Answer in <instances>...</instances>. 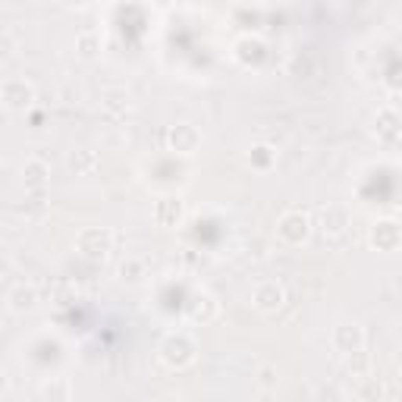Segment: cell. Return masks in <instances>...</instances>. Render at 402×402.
<instances>
[{"label": "cell", "mask_w": 402, "mask_h": 402, "mask_svg": "<svg viewBox=\"0 0 402 402\" xmlns=\"http://www.w3.org/2000/svg\"><path fill=\"white\" fill-rule=\"evenodd\" d=\"M365 346V330L358 327V324H336L333 327V349L343 352V355H358Z\"/></svg>", "instance_id": "cell-1"}, {"label": "cell", "mask_w": 402, "mask_h": 402, "mask_svg": "<svg viewBox=\"0 0 402 402\" xmlns=\"http://www.w3.org/2000/svg\"><path fill=\"white\" fill-rule=\"evenodd\" d=\"M35 101V88H32L25 79H10L3 82V104L10 110H25V107Z\"/></svg>", "instance_id": "cell-2"}, {"label": "cell", "mask_w": 402, "mask_h": 402, "mask_svg": "<svg viewBox=\"0 0 402 402\" xmlns=\"http://www.w3.org/2000/svg\"><path fill=\"white\" fill-rule=\"evenodd\" d=\"M75 246H79L82 255H88V258H104V255L110 252V233L107 230H85V233H79Z\"/></svg>", "instance_id": "cell-3"}, {"label": "cell", "mask_w": 402, "mask_h": 402, "mask_svg": "<svg viewBox=\"0 0 402 402\" xmlns=\"http://www.w3.org/2000/svg\"><path fill=\"white\" fill-rule=\"evenodd\" d=\"M276 233H280L289 246H298V242L308 236V217L292 211V214H286L283 220H280V230H276Z\"/></svg>", "instance_id": "cell-4"}, {"label": "cell", "mask_w": 402, "mask_h": 402, "mask_svg": "<svg viewBox=\"0 0 402 402\" xmlns=\"http://www.w3.org/2000/svg\"><path fill=\"white\" fill-rule=\"evenodd\" d=\"M164 362L167 365H176V368L189 365V362H192V346H189L182 336H170L164 343Z\"/></svg>", "instance_id": "cell-5"}, {"label": "cell", "mask_w": 402, "mask_h": 402, "mask_svg": "<svg viewBox=\"0 0 402 402\" xmlns=\"http://www.w3.org/2000/svg\"><path fill=\"white\" fill-rule=\"evenodd\" d=\"M283 305V289L276 283H261L258 289H255V308H261V311H274V308Z\"/></svg>", "instance_id": "cell-6"}, {"label": "cell", "mask_w": 402, "mask_h": 402, "mask_svg": "<svg viewBox=\"0 0 402 402\" xmlns=\"http://www.w3.org/2000/svg\"><path fill=\"white\" fill-rule=\"evenodd\" d=\"M170 142H173V148H176L179 154H192L195 145H198V132H195L192 126H176L170 132Z\"/></svg>", "instance_id": "cell-7"}, {"label": "cell", "mask_w": 402, "mask_h": 402, "mask_svg": "<svg viewBox=\"0 0 402 402\" xmlns=\"http://www.w3.org/2000/svg\"><path fill=\"white\" fill-rule=\"evenodd\" d=\"M35 302H38V296H35V289H32V286H16V289L10 292V308H13V311L35 308Z\"/></svg>", "instance_id": "cell-8"}, {"label": "cell", "mask_w": 402, "mask_h": 402, "mask_svg": "<svg viewBox=\"0 0 402 402\" xmlns=\"http://www.w3.org/2000/svg\"><path fill=\"white\" fill-rule=\"evenodd\" d=\"M377 132H380V135H383V139L390 142V139H396V135L402 132V119L396 117L393 110H383V113L377 117Z\"/></svg>", "instance_id": "cell-9"}, {"label": "cell", "mask_w": 402, "mask_h": 402, "mask_svg": "<svg viewBox=\"0 0 402 402\" xmlns=\"http://www.w3.org/2000/svg\"><path fill=\"white\" fill-rule=\"evenodd\" d=\"M45 396H51V399H69V380L67 377H57V380H51V383H45V390H41Z\"/></svg>", "instance_id": "cell-10"}, {"label": "cell", "mask_w": 402, "mask_h": 402, "mask_svg": "<svg viewBox=\"0 0 402 402\" xmlns=\"http://www.w3.org/2000/svg\"><path fill=\"white\" fill-rule=\"evenodd\" d=\"M47 176V167L41 164V161H32L29 167H25V186H41Z\"/></svg>", "instance_id": "cell-11"}, {"label": "cell", "mask_w": 402, "mask_h": 402, "mask_svg": "<svg viewBox=\"0 0 402 402\" xmlns=\"http://www.w3.org/2000/svg\"><path fill=\"white\" fill-rule=\"evenodd\" d=\"M274 371H270V368H268V371H261V387H274Z\"/></svg>", "instance_id": "cell-12"}, {"label": "cell", "mask_w": 402, "mask_h": 402, "mask_svg": "<svg viewBox=\"0 0 402 402\" xmlns=\"http://www.w3.org/2000/svg\"><path fill=\"white\" fill-rule=\"evenodd\" d=\"M399 374H402V368H399ZM399 380H402V377H399Z\"/></svg>", "instance_id": "cell-13"}]
</instances>
